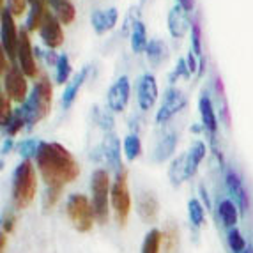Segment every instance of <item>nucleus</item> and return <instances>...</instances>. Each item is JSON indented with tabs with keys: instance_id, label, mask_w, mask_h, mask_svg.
Segmentation results:
<instances>
[{
	"instance_id": "obj_1",
	"label": "nucleus",
	"mask_w": 253,
	"mask_h": 253,
	"mask_svg": "<svg viewBox=\"0 0 253 253\" xmlns=\"http://www.w3.org/2000/svg\"><path fill=\"white\" fill-rule=\"evenodd\" d=\"M36 165L46 188H64L80 175V167L71 152L57 142H41Z\"/></svg>"
},
{
	"instance_id": "obj_2",
	"label": "nucleus",
	"mask_w": 253,
	"mask_h": 253,
	"mask_svg": "<svg viewBox=\"0 0 253 253\" xmlns=\"http://www.w3.org/2000/svg\"><path fill=\"white\" fill-rule=\"evenodd\" d=\"M38 191V177L34 165L23 160L13 173V204L16 209H27L34 202Z\"/></svg>"
},
{
	"instance_id": "obj_3",
	"label": "nucleus",
	"mask_w": 253,
	"mask_h": 253,
	"mask_svg": "<svg viewBox=\"0 0 253 253\" xmlns=\"http://www.w3.org/2000/svg\"><path fill=\"white\" fill-rule=\"evenodd\" d=\"M51 94H53V89H51V84L48 82V78H41V80L36 84L34 90H32L29 99L20 106L23 115H25L27 129H32L41 119H44L50 114Z\"/></svg>"
},
{
	"instance_id": "obj_4",
	"label": "nucleus",
	"mask_w": 253,
	"mask_h": 253,
	"mask_svg": "<svg viewBox=\"0 0 253 253\" xmlns=\"http://www.w3.org/2000/svg\"><path fill=\"white\" fill-rule=\"evenodd\" d=\"M66 212H68V218L71 219L73 227L78 230V232H90L94 225V218H96V212H94L92 204L89 202V199L85 195H71L66 204Z\"/></svg>"
},
{
	"instance_id": "obj_5",
	"label": "nucleus",
	"mask_w": 253,
	"mask_h": 253,
	"mask_svg": "<svg viewBox=\"0 0 253 253\" xmlns=\"http://www.w3.org/2000/svg\"><path fill=\"white\" fill-rule=\"evenodd\" d=\"M90 188H92V207L94 212H96L97 221L99 223H106V219H108V197L112 193L108 172L103 169H97L92 173Z\"/></svg>"
},
{
	"instance_id": "obj_6",
	"label": "nucleus",
	"mask_w": 253,
	"mask_h": 253,
	"mask_svg": "<svg viewBox=\"0 0 253 253\" xmlns=\"http://www.w3.org/2000/svg\"><path fill=\"white\" fill-rule=\"evenodd\" d=\"M110 199H112V207H114V211H115L117 223L121 225V227H124L131 212V197H129V190H127L126 170L117 172V177H115L114 186H112Z\"/></svg>"
},
{
	"instance_id": "obj_7",
	"label": "nucleus",
	"mask_w": 253,
	"mask_h": 253,
	"mask_svg": "<svg viewBox=\"0 0 253 253\" xmlns=\"http://www.w3.org/2000/svg\"><path fill=\"white\" fill-rule=\"evenodd\" d=\"M94 160H103L110 169L115 170V172H121V170H123V161H121V144H119V138L114 135V133H106L103 144L96 149Z\"/></svg>"
},
{
	"instance_id": "obj_8",
	"label": "nucleus",
	"mask_w": 253,
	"mask_h": 253,
	"mask_svg": "<svg viewBox=\"0 0 253 253\" xmlns=\"http://www.w3.org/2000/svg\"><path fill=\"white\" fill-rule=\"evenodd\" d=\"M25 76L27 75L21 71V68H16V66H13V68L2 76V78H4L5 94H7L13 101L20 103V105H23V103L27 101V89H29V87H27Z\"/></svg>"
},
{
	"instance_id": "obj_9",
	"label": "nucleus",
	"mask_w": 253,
	"mask_h": 253,
	"mask_svg": "<svg viewBox=\"0 0 253 253\" xmlns=\"http://www.w3.org/2000/svg\"><path fill=\"white\" fill-rule=\"evenodd\" d=\"M18 42L20 32H16L14 14L7 7H2V50L7 53V57H18Z\"/></svg>"
},
{
	"instance_id": "obj_10",
	"label": "nucleus",
	"mask_w": 253,
	"mask_h": 253,
	"mask_svg": "<svg viewBox=\"0 0 253 253\" xmlns=\"http://www.w3.org/2000/svg\"><path fill=\"white\" fill-rule=\"evenodd\" d=\"M18 62H20L21 71L25 73L29 78H36L38 76V64L34 59V50L30 44L29 39V30L21 29L20 30V42H18Z\"/></svg>"
},
{
	"instance_id": "obj_11",
	"label": "nucleus",
	"mask_w": 253,
	"mask_h": 253,
	"mask_svg": "<svg viewBox=\"0 0 253 253\" xmlns=\"http://www.w3.org/2000/svg\"><path fill=\"white\" fill-rule=\"evenodd\" d=\"M186 106V96L177 89H169L167 94H165L163 105L160 106L156 114V123L158 124H165L169 123L173 115L181 112L182 108Z\"/></svg>"
},
{
	"instance_id": "obj_12",
	"label": "nucleus",
	"mask_w": 253,
	"mask_h": 253,
	"mask_svg": "<svg viewBox=\"0 0 253 253\" xmlns=\"http://www.w3.org/2000/svg\"><path fill=\"white\" fill-rule=\"evenodd\" d=\"M129 78L127 76H121L112 87H110L108 94H106V101H108V108L115 114L123 112L126 108L127 101H129Z\"/></svg>"
},
{
	"instance_id": "obj_13",
	"label": "nucleus",
	"mask_w": 253,
	"mask_h": 253,
	"mask_svg": "<svg viewBox=\"0 0 253 253\" xmlns=\"http://www.w3.org/2000/svg\"><path fill=\"white\" fill-rule=\"evenodd\" d=\"M39 36H41L42 42H44L50 50L59 48L64 42V30H62V23L59 21V18L55 16V14L48 13L46 20H44L41 29H39Z\"/></svg>"
},
{
	"instance_id": "obj_14",
	"label": "nucleus",
	"mask_w": 253,
	"mask_h": 253,
	"mask_svg": "<svg viewBox=\"0 0 253 253\" xmlns=\"http://www.w3.org/2000/svg\"><path fill=\"white\" fill-rule=\"evenodd\" d=\"M225 182H227V190H228V193H230V197L234 199L236 206L239 207V212L241 214H246V211H248V207H250V200H248V193H246L239 175H237L234 170H227Z\"/></svg>"
},
{
	"instance_id": "obj_15",
	"label": "nucleus",
	"mask_w": 253,
	"mask_h": 253,
	"mask_svg": "<svg viewBox=\"0 0 253 253\" xmlns=\"http://www.w3.org/2000/svg\"><path fill=\"white\" fill-rule=\"evenodd\" d=\"M199 110H200V119H202V126L206 131H209V135H211V142H212V147L216 149V131H218V117H216V110L212 106L211 97L207 96L206 92L200 96L199 99Z\"/></svg>"
},
{
	"instance_id": "obj_16",
	"label": "nucleus",
	"mask_w": 253,
	"mask_h": 253,
	"mask_svg": "<svg viewBox=\"0 0 253 253\" xmlns=\"http://www.w3.org/2000/svg\"><path fill=\"white\" fill-rule=\"evenodd\" d=\"M191 29L188 11L181 5H173L169 11V32L173 39H181L186 36V32Z\"/></svg>"
},
{
	"instance_id": "obj_17",
	"label": "nucleus",
	"mask_w": 253,
	"mask_h": 253,
	"mask_svg": "<svg viewBox=\"0 0 253 253\" xmlns=\"http://www.w3.org/2000/svg\"><path fill=\"white\" fill-rule=\"evenodd\" d=\"M158 99V84L152 75H144L138 80V105L142 110H151Z\"/></svg>"
},
{
	"instance_id": "obj_18",
	"label": "nucleus",
	"mask_w": 253,
	"mask_h": 253,
	"mask_svg": "<svg viewBox=\"0 0 253 253\" xmlns=\"http://www.w3.org/2000/svg\"><path fill=\"white\" fill-rule=\"evenodd\" d=\"M119 13L115 7H110L106 11H94L90 16V23H92L96 34H106L117 25Z\"/></svg>"
},
{
	"instance_id": "obj_19",
	"label": "nucleus",
	"mask_w": 253,
	"mask_h": 253,
	"mask_svg": "<svg viewBox=\"0 0 253 253\" xmlns=\"http://www.w3.org/2000/svg\"><path fill=\"white\" fill-rule=\"evenodd\" d=\"M207 147L204 142L197 140L193 145L190 147V151L186 152V179L193 177L197 170H199V165L202 163V160L206 158Z\"/></svg>"
},
{
	"instance_id": "obj_20",
	"label": "nucleus",
	"mask_w": 253,
	"mask_h": 253,
	"mask_svg": "<svg viewBox=\"0 0 253 253\" xmlns=\"http://www.w3.org/2000/svg\"><path fill=\"white\" fill-rule=\"evenodd\" d=\"M158 212H160V206H158V200L154 195L144 193L138 199V216L144 219L145 223H152L154 219L158 218Z\"/></svg>"
},
{
	"instance_id": "obj_21",
	"label": "nucleus",
	"mask_w": 253,
	"mask_h": 253,
	"mask_svg": "<svg viewBox=\"0 0 253 253\" xmlns=\"http://www.w3.org/2000/svg\"><path fill=\"white\" fill-rule=\"evenodd\" d=\"M87 75H89V66L82 68L80 71H78V75L73 78V82L69 84L68 89L64 90V94H62V106L64 108H69V106L73 105V101H75L76 96H78V92H80L84 82L87 80Z\"/></svg>"
},
{
	"instance_id": "obj_22",
	"label": "nucleus",
	"mask_w": 253,
	"mask_h": 253,
	"mask_svg": "<svg viewBox=\"0 0 253 253\" xmlns=\"http://www.w3.org/2000/svg\"><path fill=\"white\" fill-rule=\"evenodd\" d=\"M175 145H177V135H175V133H169V135L163 136V138L158 142L156 149L152 152V160L156 161V163L167 161L173 154V151H175Z\"/></svg>"
},
{
	"instance_id": "obj_23",
	"label": "nucleus",
	"mask_w": 253,
	"mask_h": 253,
	"mask_svg": "<svg viewBox=\"0 0 253 253\" xmlns=\"http://www.w3.org/2000/svg\"><path fill=\"white\" fill-rule=\"evenodd\" d=\"M48 2H41V4H34L30 7V14L27 18V30L29 32H36L42 27L44 20L48 16Z\"/></svg>"
},
{
	"instance_id": "obj_24",
	"label": "nucleus",
	"mask_w": 253,
	"mask_h": 253,
	"mask_svg": "<svg viewBox=\"0 0 253 253\" xmlns=\"http://www.w3.org/2000/svg\"><path fill=\"white\" fill-rule=\"evenodd\" d=\"M147 32H145V25L142 21H135L133 23V32H131V50L135 53H142L147 50Z\"/></svg>"
},
{
	"instance_id": "obj_25",
	"label": "nucleus",
	"mask_w": 253,
	"mask_h": 253,
	"mask_svg": "<svg viewBox=\"0 0 253 253\" xmlns=\"http://www.w3.org/2000/svg\"><path fill=\"white\" fill-rule=\"evenodd\" d=\"M219 218H221V221H223L225 227L228 228H234L237 223V216H239V207L236 206V202H232V200H221L219 202Z\"/></svg>"
},
{
	"instance_id": "obj_26",
	"label": "nucleus",
	"mask_w": 253,
	"mask_h": 253,
	"mask_svg": "<svg viewBox=\"0 0 253 253\" xmlns=\"http://www.w3.org/2000/svg\"><path fill=\"white\" fill-rule=\"evenodd\" d=\"M147 60L152 68H158L165 59H167V46L158 39H152L147 44Z\"/></svg>"
},
{
	"instance_id": "obj_27",
	"label": "nucleus",
	"mask_w": 253,
	"mask_h": 253,
	"mask_svg": "<svg viewBox=\"0 0 253 253\" xmlns=\"http://www.w3.org/2000/svg\"><path fill=\"white\" fill-rule=\"evenodd\" d=\"M51 7L55 9V16L59 18V21L62 25H69V23L75 21L76 9L69 0H60V2H57V4L51 5Z\"/></svg>"
},
{
	"instance_id": "obj_28",
	"label": "nucleus",
	"mask_w": 253,
	"mask_h": 253,
	"mask_svg": "<svg viewBox=\"0 0 253 253\" xmlns=\"http://www.w3.org/2000/svg\"><path fill=\"white\" fill-rule=\"evenodd\" d=\"M169 177L173 186H179L182 181H186V154H181L172 161L169 169Z\"/></svg>"
},
{
	"instance_id": "obj_29",
	"label": "nucleus",
	"mask_w": 253,
	"mask_h": 253,
	"mask_svg": "<svg viewBox=\"0 0 253 253\" xmlns=\"http://www.w3.org/2000/svg\"><path fill=\"white\" fill-rule=\"evenodd\" d=\"M161 243H163V250L165 253H175L177 252V246H179V230L175 225L169 223L167 227H165L163 230V239H161Z\"/></svg>"
},
{
	"instance_id": "obj_30",
	"label": "nucleus",
	"mask_w": 253,
	"mask_h": 253,
	"mask_svg": "<svg viewBox=\"0 0 253 253\" xmlns=\"http://www.w3.org/2000/svg\"><path fill=\"white\" fill-rule=\"evenodd\" d=\"M188 216H190V221L193 227L200 228L204 225L206 212H204V206L197 199H191L190 202H188Z\"/></svg>"
},
{
	"instance_id": "obj_31",
	"label": "nucleus",
	"mask_w": 253,
	"mask_h": 253,
	"mask_svg": "<svg viewBox=\"0 0 253 253\" xmlns=\"http://www.w3.org/2000/svg\"><path fill=\"white\" fill-rule=\"evenodd\" d=\"M142 152V142H140L138 135H127L124 138V154H126L127 161H135Z\"/></svg>"
},
{
	"instance_id": "obj_32",
	"label": "nucleus",
	"mask_w": 253,
	"mask_h": 253,
	"mask_svg": "<svg viewBox=\"0 0 253 253\" xmlns=\"http://www.w3.org/2000/svg\"><path fill=\"white\" fill-rule=\"evenodd\" d=\"M161 239H163V234L158 230V228H152L151 232L145 236L144 245H142V253H160L161 248Z\"/></svg>"
},
{
	"instance_id": "obj_33",
	"label": "nucleus",
	"mask_w": 253,
	"mask_h": 253,
	"mask_svg": "<svg viewBox=\"0 0 253 253\" xmlns=\"http://www.w3.org/2000/svg\"><path fill=\"white\" fill-rule=\"evenodd\" d=\"M27 121H25V115H23V112H21V108H18L16 112L13 114V117L9 119V123L5 124L2 129H4V133H7L9 136H14L18 135L23 127H25Z\"/></svg>"
},
{
	"instance_id": "obj_34",
	"label": "nucleus",
	"mask_w": 253,
	"mask_h": 253,
	"mask_svg": "<svg viewBox=\"0 0 253 253\" xmlns=\"http://www.w3.org/2000/svg\"><path fill=\"white\" fill-rule=\"evenodd\" d=\"M39 145H41V142H39V140H34V138L21 140L20 144H18V152H20V156L23 158V160L30 161V158L38 156Z\"/></svg>"
},
{
	"instance_id": "obj_35",
	"label": "nucleus",
	"mask_w": 253,
	"mask_h": 253,
	"mask_svg": "<svg viewBox=\"0 0 253 253\" xmlns=\"http://www.w3.org/2000/svg\"><path fill=\"white\" fill-rule=\"evenodd\" d=\"M214 85H216V96H218L219 114H221V117H223L225 124H228V123H230V115H228V105H227V97H225V90H223V84H221V78H216Z\"/></svg>"
},
{
	"instance_id": "obj_36",
	"label": "nucleus",
	"mask_w": 253,
	"mask_h": 253,
	"mask_svg": "<svg viewBox=\"0 0 253 253\" xmlns=\"http://www.w3.org/2000/svg\"><path fill=\"white\" fill-rule=\"evenodd\" d=\"M69 75H71V62H69L68 55H60L59 62H57V73H55V80L57 84L62 85L64 82H68Z\"/></svg>"
},
{
	"instance_id": "obj_37",
	"label": "nucleus",
	"mask_w": 253,
	"mask_h": 253,
	"mask_svg": "<svg viewBox=\"0 0 253 253\" xmlns=\"http://www.w3.org/2000/svg\"><path fill=\"white\" fill-rule=\"evenodd\" d=\"M191 50L193 53L199 57V60H202V29H200L199 21L191 23Z\"/></svg>"
},
{
	"instance_id": "obj_38",
	"label": "nucleus",
	"mask_w": 253,
	"mask_h": 253,
	"mask_svg": "<svg viewBox=\"0 0 253 253\" xmlns=\"http://www.w3.org/2000/svg\"><path fill=\"white\" fill-rule=\"evenodd\" d=\"M228 245H230V250H232L234 253H243L246 250L245 237H243V234H241L236 227L230 228V232H228Z\"/></svg>"
},
{
	"instance_id": "obj_39",
	"label": "nucleus",
	"mask_w": 253,
	"mask_h": 253,
	"mask_svg": "<svg viewBox=\"0 0 253 253\" xmlns=\"http://www.w3.org/2000/svg\"><path fill=\"white\" fill-rule=\"evenodd\" d=\"M13 117V110H11V97L5 92L0 94V123L2 127L9 123V119Z\"/></svg>"
},
{
	"instance_id": "obj_40",
	"label": "nucleus",
	"mask_w": 253,
	"mask_h": 253,
	"mask_svg": "<svg viewBox=\"0 0 253 253\" xmlns=\"http://www.w3.org/2000/svg\"><path fill=\"white\" fill-rule=\"evenodd\" d=\"M64 188H46V193H44V199H42V206H44V211L48 209H53L55 204L59 202L60 195H62Z\"/></svg>"
},
{
	"instance_id": "obj_41",
	"label": "nucleus",
	"mask_w": 253,
	"mask_h": 253,
	"mask_svg": "<svg viewBox=\"0 0 253 253\" xmlns=\"http://www.w3.org/2000/svg\"><path fill=\"white\" fill-rule=\"evenodd\" d=\"M97 124H99V127L105 129L106 133H112V129H114V117H112V114H108V112H99V114H97Z\"/></svg>"
},
{
	"instance_id": "obj_42",
	"label": "nucleus",
	"mask_w": 253,
	"mask_h": 253,
	"mask_svg": "<svg viewBox=\"0 0 253 253\" xmlns=\"http://www.w3.org/2000/svg\"><path fill=\"white\" fill-rule=\"evenodd\" d=\"M191 75V71H190V66H188V62H186L184 59H181L177 62V68H175V71L172 73V76H170V82H175V78H181V76H186V78H188V76Z\"/></svg>"
},
{
	"instance_id": "obj_43",
	"label": "nucleus",
	"mask_w": 253,
	"mask_h": 253,
	"mask_svg": "<svg viewBox=\"0 0 253 253\" xmlns=\"http://www.w3.org/2000/svg\"><path fill=\"white\" fill-rule=\"evenodd\" d=\"M27 2H29V0H9V11H11L14 16H20V14L25 13Z\"/></svg>"
},
{
	"instance_id": "obj_44",
	"label": "nucleus",
	"mask_w": 253,
	"mask_h": 253,
	"mask_svg": "<svg viewBox=\"0 0 253 253\" xmlns=\"http://www.w3.org/2000/svg\"><path fill=\"white\" fill-rule=\"evenodd\" d=\"M11 68H13V66L7 62V53L2 50V51H0V73H2V76H4Z\"/></svg>"
},
{
	"instance_id": "obj_45",
	"label": "nucleus",
	"mask_w": 253,
	"mask_h": 253,
	"mask_svg": "<svg viewBox=\"0 0 253 253\" xmlns=\"http://www.w3.org/2000/svg\"><path fill=\"white\" fill-rule=\"evenodd\" d=\"M186 62H188V66H190V71L191 73H199V66H197V55L193 53V50H190Z\"/></svg>"
},
{
	"instance_id": "obj_46",
	"label": "nucleus",
	"mask_w": 253,
	"mask_h": 253,
	"mask_svg": "<svg viewBox=\"0 0 253 253\" xmlns=\"http://www.w3.org/2000/svg\"><path fill=\"white\" fill-rule=\"evenodd\" d=\"M14 223H16V218L14 216H7V218H4V232L9 234V232H13V228H14Z\"/></svg>"
},
{
	"instance_id": "obj_47",
	"label": "nucleus",
	"mask_w": 253,
	"mask_h": 253,
	"mask_svg": "<svg viewBox=\"0 0 253 253\" xmlns=\"http://www.w3.org/2000/svg\"><path fill=\"white\" fill-rule=\"evenodd\" d=\"M177 4L190 13V11H193V7H195V0H177Z\"/></svg>"
},
{
	"instance_id": "obj_48",
	"label": "nucleus",
	"mask_w": 253,
	"mask_h": 253,
	"mask_svg": "<svg viewBox=\"0 0 253 253\" xmlns=\"http://www.w3.org/2000/svg\"><path fill=\"white\" fill-rule=\"evenodd\" d=\"M13 145H14L13 138H5V140H4V144H2V154H7V152H11Z\"/></svg>"
},
{
	"instance_id": "obj_49",
	"label": "nucleus",
	"mask_w": 253,
	"mask_h": 253,
	"mask_svg": "<svg viewBox=\"0 0 253 253\" xmlns=\"http://www.w3.org/2000/svg\"><path fill=\"white\" fill-rule=\"evenodd\" d=\"M5 246H7V234L2 232V236H0V252L5 253Z\"/></svg>"
},
{
	"instance_id": "obj_50",
	"label": "nucleus",
	"mask_w": 253,
	"mask_h": 253,
	"mask_svg": "<svg viewBox=\"0 0 253 253\" xmlns=\"http://www.w3.org/2000/svg\"><path fill=\"white\" fill-rule=\"evenodd\" d=\"M200 195H202V200H204V204H206V207L209 209V207H211V204H209V197H207V191H206V188H204V186H200Z\"/></svg>"
},
{
	"instance_id": "obj_51",
	"label": "nucleus",
	"mask_w": 253,
	"mask_h": 253,
	"mask_svg": "<svg viewBox=\"0 0 253 253\" xmlns=\"http://www.w3.org/2000/svg\"><path fill=\"white\" fill-rule=\"evenodd\" d=\"M29 2L34 5V4H41V2H48V0H29Z\"/></svg>"
},
{
	"instance_id": "obj_52",
	"label": "nucleus",
	"mask_w": 253,
	"mask_h": 253,
	"mask_svg": "<svg viewBox=\"0 0 253 253\" xmlns=\"http://www.w3.org/2000/svg\"><path fill=\"white\" fill-rule=\"evenodd\" d=\"M57 2H60V0H48V4H50V5H55Z\"/></svg>"
},
{
	"instance_id": "obj_53",
	"label": "nucleus",
	"mask_w": 253,
	"mask_h": 253,
	"mask_svg": "<svg viewBox=\"0 0 253 253\" xmlns=\"http://www.w3.org/2000/svg\"><path fill=\"white\" fill-rule=\"evenodd\" d=\"M243 253H253V250H252V248H248V250H245Z\"/></svg>"
}]
</instances>
